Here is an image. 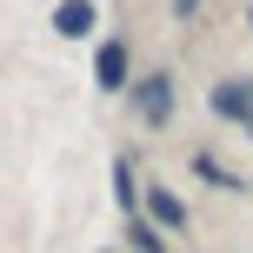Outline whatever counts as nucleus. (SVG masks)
I'll return each instance as SVG.
<instances>
[{"mask_svg": "<svg viewBox=\"0 0 253 253\" xmlns=\"http://www.w3.org/2000/svg\"><path fill=\"white\" fill-rule=\"evenodd\" d=\"M126 100H133V114H140V126H173V74L167 67H153V74H140L133 87H126Z\"/></svg>", "mask_w": 253, "mask_h": 253, "instance_id": "f257e3e1", "label": "nucleus"}, {"mask_svg": "<svg viewBox=\"0 0 253 253\" xmlns=\"http://www.w3.org/2000/svg\"><path fill=\"white\" fill-rule=\"evenodd\" d=\"M140 200H147V227L160 233H187V200H180L173 187H160V180H147V187H140Z\"/></svg>", "mask_w": 253, "mask_h": 253, "instance_id": "f03ea898", "label": "nucleus"}, {"mask_svg": "<svg viewBox=\"0 0 253 253\" xmlns=\"http://www.w3.org/2000/svg\"><path fill=\"white\" fill-rule=\"evenodd\" d=\"M213 114L227 126H247L253 133V80H220L213 87Z\"/></svg>", "mask_w": 253, "mask_h": 253, "instance_id": "7ed1b4c3", "label": "nucleus"}, {"mask_svg": "<svg viewBox=\"0 0 253 253\" xmlns=\"http://www.w3.org/2000/svg\"><path fill=\"white\" fill-rule=\"evenodd\" d=\"M93 87H100V93H120L126 87V47H120V40H100V53H93Z\"/></svg>", "mask_w": 253, "mask_h": 253, "instance_id": "20e7f679", "label": "nucleus"}, {"mask_svg": "<svg viewBox=\"0 0 253 253\" xmlns=\"http://www.w3.org/2000/svg\"><path fill=\"white\" fill-rule=\"evenodd\" d=\"M93 20H100V13H93V0H60V7H53V34H60V40L93 34Z\"/></svg>", "mask_w": 253, "mask_h": 253, "instance_id": "39448f33", "label": "nucleus"}, {"mask_svg": "<svg viewBox=\"0 0 253 253\" xmlns=\"http://www.w3.org/2000/svg\"><path fill=\"white\" fill-rule=\"evenodd\" d=\"M126 240H133V253H167V240H160L140 213H126Z\"/></svg>", "mask_w": 253, "mask_h": 253, "instance_id": "423d86ee", "label": "nucleus"}, {"mask_svg": "<svg viewBox=\"0 0 253 253\" xmlns=\"http://www.w3.org/2000/svg\"><path fill=\"white\" fill-rule=\"evenodd\" d=\"M114 200L133 213V167H126V160H114Z\"/></svg>", "mask_w": 253, "mask_h": 253, "instance_id": "0eeeda50", "label": "nucleus"}, {"mask_svg": "<svg viewBox=\"0 0 253 253\" xmlns=\"http://www.w3.org/2000/svg\"><path fill=\"white\" fill-rule=\"evenodd\" d=\"M200 13V0H173V20H193Z\"/></svg>", "mask_w": 253, "mask_h": 253, "instance_id": "6e6552de", "label": "nucleus"}, {"mask_svg": "<svg viewBox=\"0 0 253 253\" xmlns=\"http://www.w3.org/2000/svg\"><path fill=\"white\" fill-rule=\"evenodd\" d=\"M247 27H253V7H247Z\"/></svg>", "mask_w": 253, "mask_h": 253, "instance_id": "1a4fd4ad", "label": "nucleus"}, {"mask_svg": "<svg viewBox=\"0 0 253 253\" xmlns=\"http://www.w3.org/2000/svg\"><path fill=\"white\" fill-rule=\"evenodd\" d=\"M107 253H114V247H107Z\"/></svg>", "mask_w": 253, "mask_h": 253, "instance_id": "9d476101", "label": "nucleus"}]
</instances>
